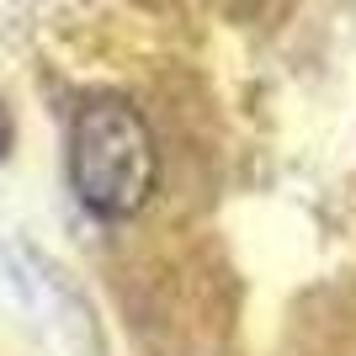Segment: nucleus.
<instances>
[{"mask_svg":"<svg viewBox=\"0 0 356 356\" xmlns=\"http://www.w3.org/2000/svg\"><path fill=\"white\" fill-rule=\"evenodd\" d=\"M6 138H11V128H6V118H0V154H6Z\"/></svg>","mask_w":356,"mask_h":356,"instance_id":"f03ea898","label":"nucleus"},{"mask_svg":"<svg viewBox=\"0 0 356 356\" xmlns=\"http://www.w3.org/2000/svg\"><path fill=\"white\" fill-rule=\"evenodd\" d=\"M160 160L154 134L128 102H90L80 106L70 134V186L102 218H134L154 197Z\"/></svg>","mask_w":356,"mask_h":356,"instance_id":"f257e3e1","label":"nucleus"}]
</instances>
